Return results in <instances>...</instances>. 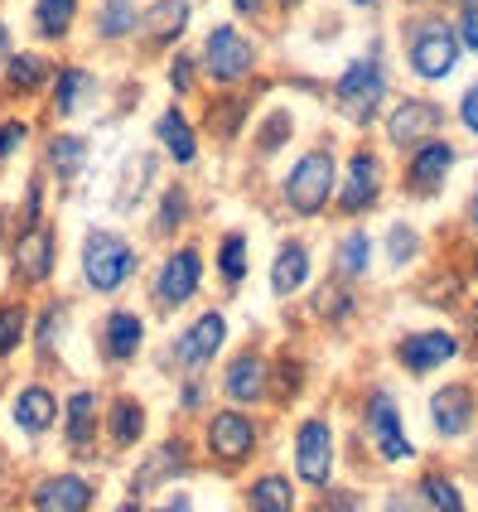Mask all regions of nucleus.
Instances as JSON below:
<instances>
[{
    "label": "nucleus",
    "mask_w": 478,
    "mask_h": 512,
    "mask_svg": "<svg viewBox=\"0 0 478 512\" xmlns=\"http://www.w3.org/2000/svg\"><path fill=\"white\" fill-rule=\"evenodd\" d=\"M256 450H261V416L252 406H213L203 416V459L223 474V479H237L252 469Z\"/></svg>",
    "instance_id": "f257e3e1"
},
{
    "label": "nucleus",
    "mask_w": 478,
    "mask_h": 512,
    "mask_svg": "<svg viewBox=\"0 0 478 512\" xmlns=\"http://www.w3.org/2000/svg\"><path fill=\"white\" fill-rule=\"evenodd\" d=\"M334 189H338V155L334 145H310L290 174L281 179V203L290 218L310 223V218H324L329 203H334Z\"/></svg>",
    "instance_id": "f03ea898"
},
{
    "label": "nucleus",
    "mask_w": 478,
    "mask_h": 512,
    "mask_svg": "<svg viewBox=\"0 0 478 512\" xmlns=\"http://www.w3.org/2000/svg\"><path fill=\"white\" fill-rule=\"evenodd\" d=\"M401 44H406V63L421 83H445L454 73V63L464 54L459 34L445 15H416L401 25Z\"/></svg>",
    "instance_id": "7ed1b4c3"
},
{
    "label": "nucleus",
    "mask_w": 478,
    "mask_h": 512,
    "mask_svg": "<svg viewBox=\"0 0 478 512\" xmlns=\"http://www.w3.org/2000/svg\"><path fill=\"white\" fill-rule=\"evenodd\" d=\"M141 271V252L131 247V237L112 228H92L83 237V285L92 295H121Z\"/></svg>",
    "instance_id": "20e7f679"
},
{
    "label": "nucleus",
    "mask_w": 478,
    "mask_h": 512,
    "mask_svg": "<svg viewBox=\"0 0 478 512\" xmlns=\"http://www.w3.org/2000/svg\"><path fill=\"white\" fill-rule=\"evenodd\" d=\"M198 290H203V247L198 242H179L150 271L145 300H150L155 314H174V310H184V305H194Z\"/></svg>",
    "instance_id": "39448f33"
},
{
    "label": "nucleus",
    "mask_w": 478,
    "mask_h": 512,
    "mask_svg": "<svg viewBox=\"0 0 478 512\" xmlns=\"http://www.w3.org/2000/svg\"><path fill=\"white\" fill-rule=\"evenodd\" d=\"M10 285H25V290H44V285L54 281L58 271V228L54 218L44 213L39 223H29V228H15L10 237Z\"/></svg>",
    "instance_id": "423d86ee"
},
{
    "label": "nucleus",
    "mask_w": 478,
    "mask_h": 512,
    "mask_svg": "<svg viewBox=\"0 0 478 512\" xmlns=\"http://www.w3.org/2000/svg\"><path fill=\"white\" fill-rule=\"evenodd\" d=\"M387 194V165H382V155L372 150V145H358L353 155H348V170L338 179L334 189V218H348V223H358L367 218L377 203Z\"/></svg>",
    "instance_id": "0eeeda50"
},
{
    "label": "nucleus",
    "mask_w": 478,
    "mask_h": 512,
    "mask_svg": "<svg viewBox=\"0 0 478 512\" xmlns=\"http://www.w3.org/2000/svg\"><path fill=\"white\" fill-rule=\"evenodd\" d=\"M227 343V314L223 310H203L194 324H184L174 339H169V353L160 358L165 372H179V377H194V372H208L213 358L223 353Z\"/></svg>",
    "instance_id": "6e6552de"
},
{
    "label": "nucleus",
    "mask_w": 478,
    "mask_h": 512,
    "mask_svg": "<svg viewBox=\"0 0 478 512\" xmlns=\"http://www.w3.org/2000/svg\"><path fill=\"white\" fill-rule=\"evenodd\" d=\"M334 102L353 126H372V121L382 116V102H387V68H382V58L377 54L353 58V63L338 73Z\"/></svg>",
    "instance_id": "1a4fd4ad"
},
{
    "label": "nucleus",
    "mask_w": 478,
    "mask_h": 512,
    "mask_svg": "<svg viewBox=\"0 0 478 512\" xmlns=\"http://www.w3.org/2000/svg\"><path fill=\"white\" fill-rule=\"evenodd\" d=\"M290 459H295V484L305 488H324L334 484V464H338V440L329 416H305L295 426V440H290Z\"/></svg>",
    "instance_id": "9d476101"
},
{
    "label": "nucleus",
    "mask_w": 478,
    "mask_h": 512,
    "mask_svg": "<svg viewBox=\"0 0 478 512\" xmlns=\"http://www.w3.org/2000/svg\"><path fill=\"white\" fill-rule=\"evenodd\" d=\"M363 435L372 440V450L382 464H406V459H416V445H411V435L401 426V406L387 387H367L363 397Z\"/></svg>",
    "instance_id": "9b49d317"
},
{
    "label": "nucleus",
    "mask_w": 478,
    "mask_h": 512,
    "mask_svg": "<svg viewBox=\"0 0 478 512\" xmlns=\"http://www.w3.org/2000/svg\"><path fill=\"white\" fill-rule=\"evenodd\" d=\"M464 353V339L454 334V329H406V334H396L392 343V363L406 377H430V372H440L445 363H454Z\"/></svg>",
    "instance_id": "f8f14e48"
},
{
    "label": "nucleus",
    "mask_w": 478,
    "mask_h": 512,
    "mask_svg": "<svg viewBox=\"0 0 478 512\" xmlns=\"http://www.w3.org/2000/svg\"><path fill=\"white\" fill-rule=\"evenodd\" d=\"M454 165H459V150H454L445 136H430V141L411 145V150H406V165H401V189H406V199L430 203L440 189H445V179L454 174Z\"/></svg>",
    "instance_id": "ddd939ff"
},
{
    "label": "nucleus",
    "mask_w": 478,
    "mask_h": 512,
    "mask_svg": "<svg viewBox=\"0 0 478 512\" xmlns=\"http://www.w3.org/2000/svg\"><path fill=\"white\" fill-rule=\"evenodd\" d=\"M218 397L232 401V406H252V411L266 406V397H271V353L256 348V343L237 348L218 372Z\"/></svg>",
    "instance_id": "4468645a"
},
{
    "label": "nucleus",
    "mask_w": 478,
    "mask_h": 512,
    "mask_svg": "<svg viewBox=\"0 0 478 512\" xmlns=\"http://www.w3.org/2000/svg\"><path fill=\"white\" fill-rule=\"evenodd\" d=\"M102 392L97 387H73L63 397V416H58V435H63V450L78 459H92L102 445Z\"/></svg>",
    "instance_id": "2eb2a0df"
},
{
    "label": "nucleus",
    "mask_w": 478,
    "mask_h": 512,
    "mask_svg": "<svg viewBox=\"0 0 478 512\" xmlns=\"http://www.w3.org/2000/svg\"><path fill=\"white\" fill-rule=\"evenodd\" d=\"M198 63H203V73L218 87H237L256 68V44L237 25H213L208 39H203Z\"/></svg>",
    "instance_id": "dca6fc26"
},
{
    "label": "nucleus",
    "mask_w": 478,
    "mask_h": 512,
    "mask_svg": "<svg viewBox=\"0 0 478 512\" xmlns=\"http://www.w3.org/2000/svg\"><path fill=\"white\" fill-rule=\"evenodd\" d=\"M198 469V445L184 435V430H174L165 435L150 455L136 464V474H131V493L145 498V493H155V488H165L169 479H184V474H194Z\"/></svg>",
    "instance_id": "f3484780"
},
{
    "label": "nucleus",
    "mask_w": 478,
    "mask_h": 512,
    "mask_svg": "<svg viewBox=\"0 0 478 512\" xmlns=\"http://www.w3.org/2000/svg\"><path fill=\"white\" fill-rule=\"evenodd\" d=\"M92 343H97V358H102V368H131L136 358H141L145 348V319L136 310H126V305H116L97 319V329H92Z\"/></svg>",
    "instance_id": "a211bd4d"
},
{
    "label": "nucleus",
    "mask_w": 478,
    "mask_h": 512,
    "mask_svg": "<svg viewBox=\"0 0 478 512\" xmlns=\"http://www.w3.org/2000/svg\"><path fill=\"white\" fill-rule=\"evenodd\" d=\"M97 508V479L83 469H54L29 484V512H92Z\"/></svg>",
    "instance_id": "6ab92c4d"
},
{
    "label": "nucleus",
    "mask_w": 478,
    "mask_h": 512,
    "mask_svg": "<svg viewBox=\"0 0 478 512\" xmlns=\"http://www.w3.org/2000/svg\"><path fill=\"white\" fill-rule=\"evenodd\" d=\"M58 416H63V401L44 377H29L10 392V421L20 426L25 440H44L49 430H58Z\"/></svg>",
    "instance_id": "aec40b11"
},
{
    "label": "nucleus",
    "mask_w": 478,
    "mask_h": 512,
    "mask_svg": "<svg viewBox=\"0 0 478 512\" xmlns=\"http://www.w3.org/2000/svg\"><path fill=\"white\" fill-rule=\"evenodd\" d=\"M440 126H445V107L430 102V97H401V102H392V112L382 116V131L396 150H411V145L440 136Z\"/></svg>",
    "instance_id": "412c9836"
},
{
    "label": "nucleus",
    "mask_w": 478,
    "mask_h": 512,
    "mask_svg": "<svg viewBox=\"0 0 478 512\" xmlns=\"http://www.w3.org/2000/svg\"><path fill=\"white\" fill-rule=\"evenodd\" d=\"M430 426L440 440H464L478 426V387L474 382H445L430 392Z\"/></svg>",
    "instance_id": "4be33fe9"
},
{
    "label": "nucleus",
    "mask_w": 478,
    "mask_h": 512,
    "mask_svg": "<svg viewBox=\"0 0 478 512\" xmlns=\"http://www.w3.org/2000/svg\"><path fill=\"white\" fill-rule=\"evenodd\" d=\"M145 401L136 392H112V397L102 401V440H107V450L116 455H126V450H136L145 440Z\"/></svg>",
    "instance_id": "5701e85b"
},
{
    "label": "nucleus",
    "mask_w": 478,
    "mask_h": 512,
    "mask_svg": "<svg viewBox=\"0 0 478 512\" xmlns=\"http://www.w3.org/2000/svg\"><path fill=\"white\" fill-rule=\"evenodd\" d=\"M54 78V63L39 54V49H10L5 54V68H0V97L5 102H25V97H39Z\"/></svg>",
    "instance_id": "b1692460"
},
{
    "label": "nucleus",
    "mask_w": 478,
    "mask_h": 512,
    "mask_svg": "<svg viewBox=\"0 0 478 512\" xmlns=\"http://www.w3.org/2000/svg\"><path fill=\"white\" fill-rule=\"evenodd\" d=\"M242 512H300V484L285 469H261L242 484Z\"/></svg>",
    "instance_id": "393cba45"
},
{
    "label": "nucleus",
    "mask_w": 478,
    "mask_h": 512,
    "mask_svg": "<svg viewBox=\"0 0 478 512\" xmlns=\"http://www.w3.org/2000/svg\"><path fill=\"white\" fill-rule=\"evenodd\" d=\"M310 242L305 237H285L281 247H276V256H271V295L276 300H295L305 285H310Z\"/></svg>",
    "instance_id": "a878e982"
},
{
    "label": "nucleus",
    "mask_w": 478,
    "mask_h": 512,
    "mask_svg": "<svg viewBox=\"0 0 478 512\" xmlns=\"http://www.w3.org/2000/svg\"><path fill=\"white\" fill-rule=\"evenodd\" d=\"M29 324H34V305H29L25 285H10L0 295V368L10 358H20V348H29Z\"/></svg>",
    "instance_id": "bb28decb"
},
{
    "label": "nucleus",
    "mask_w": 478,
    "mask_h": 512,
    "mask_svg": "<svg viewBox=\"0 0 478 512\" xmlns=\"http://www.w3.org/2000/svg\"><path fill=\"white\" fill-rule=\"evenodd\" d=\"M92 92H97V78L87 73L83 63H63V68H54V78H49V116H54V121L78 116Z\"/></svg>",
    "instance_id": "cd10ccee"
},
{
    "label": "nucleus",
    "mask_w": 478,
    "mask_h": 512,
    "mask_svg": "<svg viewBox=\"0 0 478 512\" xmlns=\"http://www.w3.org/2000/svg\"><path fill=\"white\" fill-rule=\"evenodd\" d=\"M68 300L63 295H49L39 310H34V324H29V348L39 358V368H54V348L63 343V329H68Z\"/></svg>",
    "instance_id": "c85d7f7f"
},
{
    "label": "nucleus",
    "mask_w": 478,
    "mask_h": 512,
    "mask_svg": "<svg viewBox=\"0 0 478 512\" xmlns=\"http://www.w3.org/2000/svg\"><path fill=\"white\" fill-rule=\"evenodd\" d=\"M87 165V136L78 131H54L49 141H44V174L54 179L58 189H68Z\"/></svg>",
    "instance_id": "c756f323"
},
{
    "label": "nucleus",
    "mask_w": 478,
    "mask_h": 512,
    "mask_svg": "<svg viewBox=\"0 0 478 512\" xmlns=\"http://www.w3.org/2000/svg\"><path fill=\"white\" fill-rule=\"evenodd\" d=\"M189 15H194V5L189 0H155L150 10H141V34L150 49H165L174 44L184 29H189Z\"/></svg>",
    "instance_id": "7c9ffc66"
},
{
    "label": "nucleus",
    "mask_w": 478,
    "mask_h": 512,
    "mask_svg": "<svg viewBox=\"0 0 478 512\" xmlns=\"http://www.w3.org/2000/svg\"><path fill=\"white\" fill-rule=\"evenodd\" d=\"M305 310H310L314 324H329V329H338V324H348V319L358 314V285L329 276V281L310 295V305H305Z\"/></svg>",
    "instance_id": "2f4dec72"
},
{
    "label": "nucleus",
    "mask_w": 478,
    "mask_h": 512,
    "mask_svg": "<svg viewBox=\"0 0 478 512\" xmlns=\"http://www.w3.org/2000/svg\"><path fill=\"white\" fill-rule=\"evenodd\" d=\"M372 271V232L367 228H348L334 242V276L348 285H363Z\"/></svg>",
    "instance_id": "473e14b6"
},
{
    "label": "nucleus",
    "mask_w": 478,
    "mask_h": 512,
    "mask_svg": "<svg viewBox=\"0 0 478 512\" xmlns=\"http://www.w3.org/2000/svg\"><path fill=\"white\" fill-rule=\"evenodd\" d=\"M78 10H83V0H34V15H29L34 39L39 44H63L78 25Z\"/></svg>",
    "instance_id": "72a5a7b5"
},
{
    "label": "nucleus",
    "mask_w": 478,
    "mask_h": 512,
    "mask_svg": "<svg viewBox=\"0 0 478 512\" xmlns=\"http://www.w3.org/2000/svg\"><path fill=\"white\" fill-rule=\"evenodd\" d=\"M155 141L165 145V155L174 165H194L198 160V136L179 107H165V112L155 116Z\"/></svg>",
    "instance_id": "f704fd0d"
},
{
    "label": "nucleus",
    "mask_w": 478,
    "mask_h": 512,
    "mask_svg": "<svg viewBox=\"0 0 478 512\" xmlns=\"http://www.w3.org/2000/svg\"><path fill=\"white\" fill-rule=\"evenodd\" d=\"M141 29V5L136 0H97V15H92V34L102 44H121Z\"/></svg>",
    "instance_id": "c9c22d12"
},
{
    "label": "nucleus",
    "mask_w": 478,
    "mask_h": 512,
    "mask_svg": "<svg viewBox=\"0 0 478 512\" xmlns=\"http://www.w3.org/2000/svg\"><path fill=\"white\" fill-rule=\"evenodd\" d=\"M213 266H218V281H223V290L232 295L237 285L247 281V271H252V256H247V232L227 228L223 237H218V252H213Z\"/></svg>",
    "instance_id": "e433bc0d"
},
{
    "label": "nucleus",
    "mask_w": 478,
    "mask_h": 512,
    "mask_svg": "<svg viewBox=\"0 0 478 512\" xmlns=\"http://www.w3.org/2000/svg\"><path fill=\"white\" fill-rule=\"evenodd\" d=\"M189 213H194V208H189V189H184V184H165V189H160V213L150 218V237H155V242H169L174 232L189 228Z\"/></svg>",
    "instance_id": "4c0bfd02"
},
{
    "label": "nucleus",
    "mask_w": 478,
    "mask_h": 512,
    "mask_svg": "<svg viewBox=\"0 0 478 512\" xmlns=\"http://www.w3.org/2000/svg\"><path fill=\"white\" fill-rule=\"evenodd\" d=\"M416 498H421L425 512H469L464 508V493L454 484L445 469H425L421 479H416Z\"/></svg>",
    "instance_id": "58836bf2"
},
{
    "label": "nucleus",
    "mask_w": 478,
    "mask_h": 512,
    "mask_svg": "<svg viewBox=\"0 0 478 512\" xmlns=\"http://www.w3.org/2000/svg\"><path fill=\"white\" fill-rule=\"evenodd\" d=\"M155 179V160L150 155H136L131 165H126V174H121V189H116V208L121 213H136L145 199V184Z\"/></svg>",
    "instance_id": "ea45409f"
},
{
    "label": "nucleus",
    "mask_w": 478,
    "mask_h": 512,
    "mask_svg": "<svg viewBox=\"0 0 478 512\" xmlns=\"http://www.w3.org/2000/svg\"><path fill=\"white\" fill-rule=\"evenodd\" d=\"M242 116H247V97H223V102H208V131H213L218 141H237Z\"/></svg>",
    "instance_id": "a19ab883"
},
{
    "label": "nucleus",
    "mask_w": 478,
    "mask_h": 512,
    "mask_svg": "<svg viewBox=\"0 0 478 512\" xmlns=\"http://www.w3.org/2000/svg\"><path fill=\"white\" fill-rule=\"evenodd\" d=\"M387 261H392V271H406V266L421 261V232L411 223H392L387 228Z\"/></svg>",
    "instance_id": "79ce46f5"
},
{
    "label": "nucleus",
    "mask_w": 478,
    "mask_h": 512,
    "mask_svg": "<svg viewBox=\"0 0 478 512\" xmlns=\"http://www.w3.org/2000/svg\"><path fill=\"white\" fill-rule=\"evenodd\" d=\"M290 131H295L290 112H271L266 121H261V131H256V155H261V160H271V155L290 141Z\"/></svg>",
    "instance_id": "37998d69"
},
{
    "label": "nucleus",
    "mask_w": 478,
    "mask_h": 512,
    "mask_svg": "<svg viewBox=\"0 0 478 512\" xmlns=\"http://www.w3.org/2000/svg\"><path fill=\"white\" fill-rule=\"evenodd\" d=\"M310 512H367L363 493L358 488H338V484H324L319 488V503Z\"/></svg>",
    "instance_id": "c03bdc74"
},
{
    "label": "nucleus",
    "mask_w": 478,
    "mask_h": 512,
    "mask_svg": "<svg viewBox=\"0 0 478 512\" xmlns=\"http://www.w3.org/2000/svg\"><path fill=\"white\" fill-rule=\"evenodd\" d=\"M25 141H29V121L25 116H0V170L25 150Z\"/></svg>",
    "instance_id": "a18cd8bd"
},
{
    "label": "nucleus",
    "mask_w": 478,
    "mask_h": 512,
    "mask_svg": "<svg viewBox=\"0 0 478 512\" xmlns=\"http://www.w3.org/2000/svg\"><path fill=\"white\" fill-rule=\"evenodd\" d=\"M454 34H459V44L478 54V0H464V10H459V20H454Z\"/></svg>",
    "instance_id": "49530a36"
},
{
    "label": "nucleus",
    "mask_w": 478,
    "mask_h": 512,
    "mask_svg": "<svg viewBox=\"0 0 478 512\" xmlns=\"http://www.w3.org/2000/svg\"><path fill=\"white\" fill-rule=\"evenodd\" d=\"M169 87L184 97V92H194V58L189 54H179L174 63H169Z\"/></svg>",
    "instance_id": "de8ad7c7"
},
{
    "label": "nucleus",
    "mask_w": 478,
    "mask_h": 512,
    "mask_svg": "<svg viewBox=\"0 0 478 512\" xmlns=\"http://www.w3.org/2000/svg\"><path fill=\"white\" fill-rule=\"evenodd\" d=\"M208 397V382H203V372H194L189 382H184V392H179V411H198Z\"/></svg>",
    "instance_id": "09e8293b"
},
{
    "label": "nucleus",
    "mask_w": 478,
    "mask_h": 512,
    "mask_svg": "<svg viewBox=\"0 0 478 512\" xmlns=\"http://www.w3.org/2000/svg\"><path fill=\"white\" fill-rule=\"evenodd\" d=\"M459 121H464L469 136H478V83L464 87V97H459Z\"/></svg>",
    "instance_id": "8fccbe9b"
},
{
    "label": "nucleus",
    "mask_w": 478,
    "mask_h": 512,
    "mask_svg": "<svg viewBox=\"0 0 478 512\" xmlns=\"http://www.w3.org/2000/svg\"><path fill=\"white\" fill-rule=\"evenodd\" d=\"M382 512H425V508H421V498H416V488H396V493H387Z\"/></svg>",
    "instance_id": "3c124183"
},
{
    "label": "nucleus",
    "mask_w": 478,
    "mask_h": 512,
    "mask_svg": "<svg viewBox=\"0 0 478 512\" xmlns=\"http://www.w3.org/2000/svg\"><path fill=\"white\" fill-rule=\"evenodd\" d=\"M150 512H194V498H189V493H165Z\"/></svg>",
    "instance_id": "603ef678"
},
{
    "label": "nucleus",
    "mask_w": 478,
    "mask_h": 512,
    "mask_svg": "<svg viewBox=\"0 0 478 512\" xmlns=\"http://www.w3.org/2000/svg\"><path fill=\"white\" fill-rule=\"evenodd\" d=\"M10 237H15V213L0 208V247H10Z\"/></svg>",
    "instance_id": "864d4df0"
},
{
    "label": "nucleus",
    "mask_w": 478,
    "mask_h": 512,
    "mask_svg": "<svg viewBox=\"0 0 478 512\" xmlns=\"http://www.w3.org/2000/svg\"><path fill=\"white\" fill-rule=\"evenodd\" d=\"M232 10H237V15H261L266 0H232Z\"/></svg>",
    "instance_id": "5fc2aeb1"
},
{
    "label": "nucleus",
    "mask_w": 478,
    "mask_h": 512,
    "mask_svg": "<svg viewBox=\"0 0 478 512\" xmlns=\"http://www.w3.org/2000/svg\"><path fill=\"white\" fill-rule=\"evenodd\" d=\"M464 218H469V228L478 232V189H474V194H469V208H464Z\"/></svg>",
    "instance_id": "6e6d98bb"
},
{
    "label": "nucleus",
    "mask_w": 478,
    "mask_h": 512,
    "mask_svg": "<svg viewBox=\"0 0 478 512\" xmlns=\"http://www.w3.org/2000/svg\"><path fill=\"white\" fill-rule=\"evenodd\" d=\"M464 324H469V334L478 339V305H464Z\"/></svg>",
    "instance_id": "4d7b16f0"
},
{
    "label": "nucleus",
    "mask_w": 478,
    "mask_h": 512,
    "mask_svg": "<svg viewBox=\"0 0 478 512\" xmlns=\"http://www.w3.org/2000/svg\"><path fill=\"white\" fill-rule=\"evenodd\" d=\"M116 512H145V508H141V498H136V493H131V498H126V503H116Z\"/></svg>",
    "instance_id": "13d9d810"
},
{
    "label": "nucleus",
    "mask_w": 478,
    "mask_h": 512,
    "mask_svg": "<svg viewBox=\"0 0 478 512\" xmlns=\"http://www.w3.org/2000/svg\"><path fill=\"white\" fill-rule=\"evenodd\" d=\"M5 479H10V455H5V445H0V488H5Z\"/></svg>",
    "instance_id": "bf43d9fd"
},
{
    "label": "nucleus",
    "mask_w": 478,
    "mask_h": 512,
    "mask_svg": "<svg viewBox=\"0 0 478 512\" xmlns=\"http://www.w3.org/2000/svg\"><path fill=\"white\" fill-rule=\"evenodd\" d=\"M10 54V29H5V20H0V58Z\"/></svg>",
    "instance_id": "052dcab7"
},
{
    "label": "nucleus",
    "mask_w": 478,
    "mask_h": 512,
    "mask_svg": "<svg viewBox=\"0 0 478 512\" xmlns=\"http://www.w3.org/2000/svg\"><path fill=\"white\" fill-rule=\"evenodd\" d=\"M285 10H300V5H305V0H281Z\"/></svg>",
    "instance_id": "680f3d73"
},
{
    "label": "nucleus",
    "mask_w": 478,
    "mask_h": 512,
    "mask_svg": "<svg viewBox=\"0 0 478 512\" xmlns=\"http://www.w3.org/2000/svg\"><path fill=\"white\" fill-rule=\"evenodd\" d=\"M469 464H474V479H478V445H474V455H469Z\"/></svg>",
    "instance_id": "e2e57ef3"
},
{
    "label": "nucleus",
    "mask_w": 478,
    "mask_h": 512,
    "mask_svg": "<svg viewBox=\"0 0 478 512\" xmlns=\"http://www.w3.org/2000/svg\"><path fill=\"white\" fill-rule=\"evenodd\" d=\"M353 5H367V10H372V5H382V0H353Z\"/></svg>",
    "instance_id": "0e129e2a"
},
{
    "label": "nucleus",
    "mask_w": 478,
    "mask_h": 512,
    "mask_svg": "<svg viewBox=\"0 0 478 512\" xmlns=\"http://www.w3.org/2000/svg\"><path fill=\"white\" fill-rule=\"evenodd\" d=\"M411 5H435V0H411Z\"/></svg>",
    "instance_id": "69168bd1"
}]
</instances>
